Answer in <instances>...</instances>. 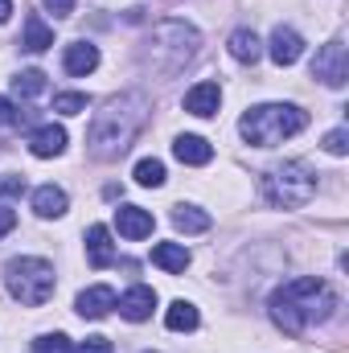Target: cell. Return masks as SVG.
Instances as JSON below:
<instances>
[{
  "label": "cell",
  "instance_id": "cell-1",
  "mask_svg": "<svg viewBox=\"0 0 349 353\" xmlns=\"http://www.w3.org/2000/svg\"><path fill=\"white\" fill-rule=\"evenodd\" d=\"M148 111H152V103H148L144 90H123V94L107 99L90 119L87 152L94 161H119L136 144L140 128L148 123Z\"/></svg>",
  "mask_w": 349,
  "mask_h": 353
},
{
  "label": "cell",
  "instance_id": "cell-2",
  "mask_svg": "<svg viewBox=\"0 0 349 353\" xmlns=\"http://www.w3.org/2000/svg\"><path fill=\"white\" fill-rule=\"evenodd\" d=\"M267 312H271V321H275L288 337H300L304 329L325 325V321L337 312V292H333L325 279H317V275L288 279L283 288L271 292Z\"/></svg>",
  "mask_w": 349,
  "mask_h": 353
},
{
  "label": "cell",
  "instance_id": "cell-3",
  "mask_svg": "<svg viewBox=\"0 0 349 353\" xmlns=\"http://www.w3.org/2000/svg\"><path fill=\"white\" fill-rule=\"evenodd\" d=\"M201 50V33L189 21H161L140 41V66L157 79H177Z\"/></svg>",
  "mask_w": 349,
  "mask_h": 353
},
{
  "label": "cell",
  "instance_id": "cell-4",
  "mask_svg": "<svg viewBox=\"0 0 349 353\" xmlns=\"http://www.w3.org/2000/svg\"><path fill=\"white\" fill-rule=\"evenodd\" d=\"M308 128V111L296 103H259L251 111H243L239 119V136L255 148H275L292 136H300Z\"/></svg>",
  "mask_w": 349,
  "mask_h": 353
},
{
  "label": "cell",
  "instance_id": "cell-5",
  "mask_svg": "<svg viewBox=\"0 0 349 353\" xmlns=\"http://www.w3.org/2000/svg\"><path fill=\"white\" fill-rule=\"evenodd\" d=\"M259 193L267 205L275 210H300L317 197V173L304 165V161H283V165H271L259 176Z\"/></svg>",
  "mask_w": 349,
  "mask_h": 353
},
{
  "label": "cell",
  "instance_id": "cell-6",
  "mask_svg": "<svg viewBox=\"0 0 349 353\" xmlns=\"http://www.w3.org/2000/svg\"><path fill=\"white\" fill-rule=\"evenodd\" d=\"M4 288L12 300H21L25 308H41L54 288H58V275H54V263L37 259V255H21V259H8L4 263Z\"/></svg>",
  "mask_w": 349,
  "mask_h": 353
},
{
  "label": "cell",
  "instance_id": "cell-7",
  "mask_svg": "<svg viewBox=\"0 0 349 353\" xmlns=\"http://www.w3.org/2000/svg\"><path fill=\"white\" fill-rule=\"evenodd\" d=\"M312 79H321L325 87H333V90H341L346 87V79H349V54H346V46L333 37V41H325L321 50H317V58H312Z\"/></svg>",
  "mask_w": 349,
  "mask_h": 353
},
{
  "label": "cell",
  "instance_id": "cell-8",
  "mask_svg": "<svg viewBox=\"0 0 349 353\" xmlns=\"http://www.w3.org/2000/svg\"><path fill=\"white\" fill-rule=\"evenodd\" d=\"M267 54H271L275 66H296L304 58V37L292 25H275L271 29V41H267Z\"/></svg>",
  "mask_w": 349,
  "mask_h": 353
},
{
  "label": "cell",
  "instance_id": "cell-9",
  "mask_svg": "<svg viewBox=\"0 0 349 353\" xmlns=\"http://www.w3.org/2000/svg\"><path fill=\"white\" fill-rule=\"evenodd\" d=\"M115 308H119V316H123V321L140 325V321H148V316H152V308H157V292H152V288H144V283H136V288H128L123 296H115Z\"/></svg>",
  "mask_w": 349,
  "mask_h": 353
},
{
  "label": "cell",
  "instance_id": "cell-10",
  "mask_svg": "<svg viewBox=\"0 0 349 353\" xmlns=\"http://www.w3.org/2000/svg\"><path fill=\"white\" fill-rule=\"evenodd\" d=\"M111 308H115V288H107V283H90V288L79 292V300H74V312L83 321H103Z\"/></svg>",
  "mask_w": 349,
  "mask_h": 353
},
{
  "label": "cell",
  "instance_id": "cell-11",
  "mask_svg": "<svg viewBox=\"0 0 349 353\" xmlns=\"http://www.w3.org/2000/svg\"><path fill=\"white\" fill-rule=\"evenodd\" d=\"M66 128L62 123H46V128H37L33 136H29V152L37 157V161H54V157H62L66 152Z\"/></svg>",
  "mask_w": 349,
  "mask_h": 353
},
{
  "label": "cell",
  "instance_id": "cell-12",
  "mask_svg": "<svg viewBox=\"0 0 349 353\" xmlns=\"http://www.w3.org/2000/svg\"><path fill=\"white\" fill-rule=\"evenodd\" d=\"M152 226H157V218H152V210H140V205H119L115 210V230L123 234V239H148L152 234Z\"/></svg>",
  "mask_w": 349,
  "mask_h": 353
},
{
  "label": "cell",
  "instance_id": "cell-13",
  "mask_svg": "<svg viewBox=\"0 0 349 353\" xmlns=\"http://www.w3.org/2000/svg\"><path fill=\"white\" fill-rule=\"evenodd\" d=\"M62 70L74 74V79L94 74V70H99V46H90V41H70L66 54H62Z\"/></svg>",
  "mask_w": 349,
  "mask_h": 353
},
{
  "label": "cell",
  "instance_id": "cell-14",
  "mask_svg": "<svg viewBox=\"0 0 349 353\" xmlns=\"http://www.w3.org/2000/svg\"><path fill=\"white\" fill-rule=\"evenodd\" d=\"M218 107H222V87L218 83H197V87L185 90V111L189 115L210 119V115H218Z\"/></svg>",
  "mask_w": 349,
  "mask_h": 353
},
{
  "label": "cell",
  "instance_id": "cell-15",
  "mask_svg": "<svg viewBox=\"0 0 349 353\" xmlns=\"http://www.w3.org/2000/svg\"><path fill=\"white\" fill-rule=\"evenodd\" d=\"M173 157L181 161V165L201 169V165L214 161V148H210V140H201V136H177L173 140Z\"/></svg>",
  "mask_w": 349,
  "mask_h": 353
},
{
  "label": "cell",
  "instance_id": "cell-16",
  "mask_svg": "<svg viewBox=\"0 0 349 353\" xmlns=\"http://www.w3.org/2000/svg\"><path fill=\"white\" fill-rule=\"evenodd\" d=\"M66 205H70V197H66L62 185H37V189H33V210H37V218H62Z\"/></svg>",
  "mask_w": 349,
  "mask_h": 353
},
{
  "label": "cell",
  "instance_id": "cell-17",
  "mask_svg": "<svg viewBox=\"0 0 349 353\" xmlns=\"http://www.w3.org/2000/svg\"><path fill=\"white\" fill-rule=\"evenodd\" d=\"M226 50H230V58L243 62V66H255L263 58V41L255 37V29H235L230 41H226Z\"/></svg>",
  "mask_w": 349,
  "mask_h": 353
},
{
  "label": "cell",
  "instance_id": "cell-18",
  "mask_svg": "<svg viewBox=\"0 0 349 353\" xmlns=\"http://www.w3.org/2000/svg\"><path fill=\"white\" fill-rule=\"evenodd\" d=\"M189 247L185 243H157L152 247V263L161 267V271H169V275H185V267H189Z\"/></svg>",
  "mask_w": 349,
  "mask_h": 353
},
{
  "label": "cell",
  "instance_id": "cell-19",
  "mask_svg": "<svg viewBox=\"0 0 349 353\" xmlns=\"http://www.w3.org/2000/svg\"><path fill=\"white\" fill-rule=\"evenodd\" d=\"M87 259H90V267L115 263V243H111V230L107 226H90L87 230Z\"/></svg>",
  "mask_w": 349,
  "mask_h": 353
},
{
  "label": "cell",
  "instance_id": "cell-20",
  "mask_svg": "<svg viewBox=\"0 0 349 353\" xmlns=\"http://www.w3.org/2000/svg\"><path fill=\"white\" fill-rule=\"evenodd\" d=\"M21 46L29 50V54H46L50 46H54V29L33 12V17H25V33H21Z\"/></svg>",
  "mask_w": 349,
  "mask_h": 353
},
{
  "label": "cell",
  "instance_id": "cell-21",
  "mask_svg": "<svg viewBox=\"0 0 349 353\" xmlns=\"http://www.w3.org/2000/svg\"><path fill=\"white\" fill-rule=\"evenodd\" d=\"M165 325H169L173 333H193V329L201 325V312H197L189 300H173L169 312H165Z\"/></svg>",
  "mask_w": 349,
  "mask_h": 353
},
{
  "label": "cell",
  "instance_id": "cell-22",
  "mask_svg": "<svg viewBox=\"0 0 349 353\" xmlns=\"http://www.w3.org/2000/svg\"><path fill=\"white\" fill-rule=\"evenodd\" d=\"M173 226L181 230V234H206V230H210V214L181 201V205L173 210Z\"/></svg>",
  "mask_w": 349,
  "mask_h": 353
},
{
  "label": "cell",
  "instance_id": "cell-23",
  "mask_svg": "<svg viewBox=\"0 0 349 353\" xmlns=\"http://www.w3.org/2000/svg\"><path fill=\"white\" fill-rule=\"evenodd\" d=\"M136 181H140L144 189H161V185H165V165H161L157 157H144V161L136 165Z\"/></svg>",
  "mask_w": 349,
  "mask_h": 353
},
{
  "label": "cell",
  "instance_id": "cell-24",
  "mask_svg": "<svg viewBox=\"0 0 349 353\" xmlns=\"http://www.w3.org/2000/svg\"><path fill=\"white\" fill-rule=\"evenodd\" d=\"M12 90H17L21 99H33V94L46 90V74H41V70H21V74L12 79Z\"/></svg>",
  "mask_w": 349,
  "mask_h": 353
},
{
  "label": "cell",
  "instance_id": "cell-25",
  "mask_svg": "<svg viewBox=\"0 0 349 353\" xmlns=\"http://www.w3.org/2000/svg\"><path fill=\"white\" fill-rule=\"evenodd\" d=\"M54 111H58V115H83V111H87V94L62 90V94H54Z\"/></svg>",
  "mask_w": 349,
  "mask_h": 353
},
{
  "label": "cell",
  "instance_id": "cell-26",
  "mask_svg": "<svg viewBox=\"0 0 349 353\" xmlns=\"http://www.w3.org/2000/svg\"><path fill=\"white\" fill-rule=\"evenodd\" d=\"M33 353H74V345H70L66 333H41L33 341Z\"/></svg>",
  "mask_w": 349,
  "mask_h": 353
},
{
  "label": "cell",
  "instance_id": "cell-27",
  "mask_svg": "<svg viewBox=\"0 0 349 353\" xmlns=\"http://www.w3.org/2000/svg\"><path fill=\"white\" fill-rule=\"evenodd\" d=\"M325 152H329V157H346L349 152V132L346 128H333V132L325 136Z\"/></svg>",
  "mask_w": 349,
  "mask_h": 353
},
{
  "label": "cell",
  "instance_id": "cell-28",
  "mask_svg": "<svg viewBox=\"0 0 349 353\" xmlns=\"http://www.w3.org/2000/svg\"><path fill=\"white\" fill-rule=\"evenodd\" d=\"M17 119H21V111L12 107V99L0 94V128H8V123H17Z\"/></svg>",
  "mask_w": 349,
  "mask_h": 353
},
{
  "label": "cell",
  "instance_id": "cell-29",
  "mask_svg": "<svg viewBox=\"0 0 349 353\" xmlns=\"http://www.w3.org/2000/svg\"><path fill=\"white\" fill-rule=\"evenodd\" d=\"M74 353H111V341H107V337H87Z\"/></svg>",
  "mask_w": 349,
  "mask_h": 353
},
{
  "label": "cell",
  "instance_id": "cell-30",
  "mask_svg": "<svg viewBox=\"0 0 349 353\" xmlns=\"http://www.w3.org/2000/svg\"><path fill=\"white\" fill-rule=\"evenodd\" d=\"M12 226H17V210L0 205V239H4V234H12Z\"/></svg>",
  "mask_w": 349,
  "mask_h": 353
},
{
  "label": "cell",
  "instance_id": "cell-31",
  "mask_svg": "<svg viewBox=\"0 0 349 353\" xmlns=\"http://www.w3.org/2000/svg\"><path fill=\"white\" fill-rule=\"evenodd\" d=\"M41 4H46L54 17H70V12H74V0H41Z\"/></svg>",
  "mask_w": 349,
  "mask_h": 353
},
{
  "label": "cell",
  "instance_id": "cell-32",
  "mask_svg": "<svg viewBox=\"0 0 349 353\" xmlns=\"http://www.w3.org/2000/svg\"><path fill=\"white\" fill-rule=\"evenodd\" d=\"M21 189H25L21 176H4V181H0V193H21Z\"/></svg>",
  "mask_w": 349,
  "mask_h": 353
},
{
  "label": "cell",
  "instance_id": "cell-33",
  "mask_svg": "<svg viewBox=\"0 0 349 353\" xmlns=\"http://www.w3.org/2000/svg\"><path fill=\"white\" fill-rule=\"evenodd\" d=\"M8 17H12V0H0V25H4Z\"/></svg>",
  "mask_w": 349,
  "mask_h": 353
}]
</instances>
